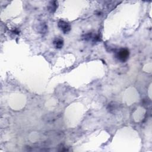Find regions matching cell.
Returning a JSON list of instances; mask_svg holds the SVG:
<instances>
[{
  "label": "cell",
  "instance_id": "cell-1",
  "mask_svg": "<svg viewBox=\"0 0 152 152\" xmlns=\"http://www.w3.org/2000/svg\"><path fill=\"white\" fill-rule=\"evenodd\" d=\"M129 52L127 49H121L117 53V58L122 62L126 61L129 57Z\"/></svg>",
  "mask_w": 152,
  "mask_h": 152
},
{
  "label": "cell",
  "instance_id": "cell-2",
  "mask_svg": "<svg viewBox=\"0 0 152 152\" xmlns=\"http://www.w3.org/2000/svg\"><path fill=\"white\" fill-rule=\"evenodd\" d=\"M58 27L64 33H68L71 30L70 25L68 23H66L64 21H62V20H61L58 22Z\"/></svg>",
  "mask_w": 152,
  "mask_h": 152
},
{
  "label": "cell",
  "instance_id": "cell-3",
  "mask_svg": "<svg viewBox=\"0 0 152 152\" xmlns=\"http://www.w3.org/2000/svg\"><path fill=\"white\" fill-rule=\"evenodd\" d=\"M53 44L56 48H61L63 46V40L59 38H56L53 41Z\"/></svg>",
  "mask_w": 152,
  "mask_h": 152
}]
</instances>
